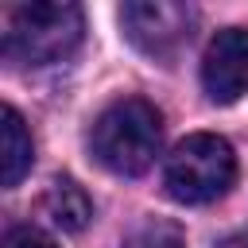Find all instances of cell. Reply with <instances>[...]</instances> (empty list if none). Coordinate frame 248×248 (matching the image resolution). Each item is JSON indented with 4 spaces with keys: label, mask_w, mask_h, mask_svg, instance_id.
I'll list each match as a JSON object with an SVG mask.
<instances>
[{
    "label": "cell",
    "mask_w": 248,
    "mask_h": 248,
    "mask_svg": "<svg viewBox=\"0 0 248 248\" xmlns=\"http://www.w3.org/2000/svg\"><path fill=\"white\" fill-rule=\"evenodd\" d=\"M232 178H236V151L225 136L213 132H194L182 143H174L163 167V186L182 205H205L221 198L232 186Z\"/></svg>",
    "instance_id": "obj_3"
},
{
    "label": "cell",
    "mask_w": 248,
    "mask_h": 248,
    "mask_svg": "<svg viewBox=\"0 0 248 248\" xmlns=\"http://www.w3.org/2000/svg\"><path fill=\"white\" fill-rule=\"evenodd\" d=\"M120 23L124 35L132 39L136 50L151 54V58H174L198 23V8L190 4H170V0H136L120 8Z\"/></svg>",
    "instance_id": "obj_4"
},
{
    "label": "cell",
    "mask_w": 248,
    "mask_h": 248,
    "mask_svg": "<svg viewBox=\"0 0 248 248\" xmlns=\"http://www.w3.org/2000/svg\"><path fill=\"white\" fill-rule=\"evenodd\" d=\"M202 85L205 97L217 105H232L248 93V31L221 27L202 58Z\"/></svg>",
    "instance_id": "obj_5"
},
{
    "label": "cell",
    "mask_w": 248,
    "mask_h": 248,
    "mask_svg": "<svg viewBox=\"0 0 248 248\" xmlns=\"http://www.w3.org/2000/svg\"><path fill=\"white\" fill-rule=\"evenodd\" d=\"M4 248H58V244L43 229H35V225H16V229H8Z\"/></svg>",
    "instance_id": "obj_9"
},
{
    "label": "cell",
    "mask_w": 248,
    "mask_h": 248,
    "mask_svg": "<svg viewBox=\"0 0 248 248\" xmlns=\"http://www.w3.org/2000/svg\"><path fill=\"white\" fill-rule=\"evenodd\" d=\"M120 248H186V236H182V229H178L174 221L151 217V221H143Z\"/></svg>",
    "instance_id": "obj_8"
},
{
    "label": "cell",
    "mask_w": 248,
    "mask_h": 248,
    "mask_svg": "<svg viewBox=\"0 0 248 248\" xmlns=\"http://www.w3.org/2000/svg\"><path fill=\"white\" fill-rule=\"evenodd\" d=\"M35 163V143H31V132L23 124V116L8 105L0 112V182L12 190L23 182V174L31 170Z\"/></svg>",
    "instance_id": "obj_6"
},
{
    "label": "cell",
    "mask_w": 248,
    "mask_h": 248,
    "mask_svg": "<svg viewBox=\"0 0 248 248\" xmlns=\"http://www.w3.org/2000/svg\"><path fill=\"white\" fill-rule=\"evenodd\" d=\"M163 147V116L143 97H124L108 105L89 132L93 159L120 178H140Z\"/></svg>",
    "instance_id": "obj_1"
},
{
    "label": "cell",
    "mask_w": 248,
    "mask_h": 248,
    "mask_svg": "<svg viewBox=\"0 0 248 248\" xmlns=\"http://www.w3.org/2000/svg\"><path fill=\"white\" fill-rule=\"evenodd\" d=\"M217 248H248V229H236V232H229Z\"/></svg>",
    "instance_id": "obj_10"
},
{
    "label": "cell",
    "mask_w": 248,
    "mask_h": 248,
    "mask_svg": "<svg viewBox=\"0 0 248 248\" xmlns=\"http://www.w3.org/2000/svg\"><path fill=\"white\" fill-rule=\"evenodd\" d=\"M85 31V16L78 4L66 0H39V4H16L4 19L0 54L16 66H46L66 58Z\"/></svg>",
    "instance_id": "obj_2"
},
{
    "label": "cell",
    "mask_w": 248,
    "mask_h": 248,
    "mask_svg": "<svg viewBox=\"0 0 248 248\" xmlns=\"http://www.w3.org/2000/svg\"><path fill=\"white\" fill-rule=\"evenodd\" d=\"M43 213L50 217L54 229L62 232H81L93 221V202L74 178H54L50 190L43 194Z\"/></svg>",
    "instance_id": "obj_7"
}]
</instances>
